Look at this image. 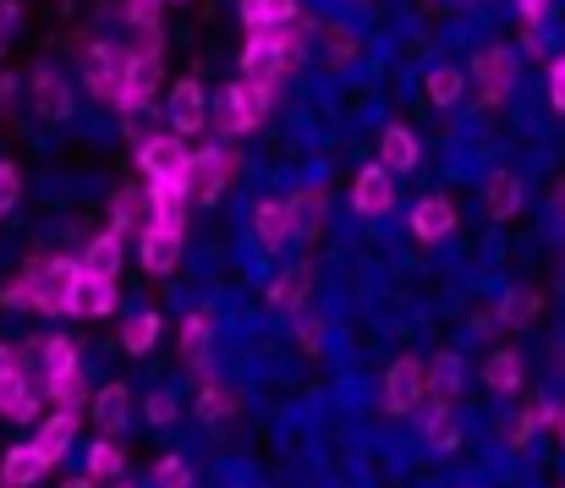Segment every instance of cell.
Listing matches in <instances>:
<instances>
[{
	"mask_svg": "<svg viewBox=\"0 0 565 488\" xmlns=\"http://www.w3.org/2000/svg\"><path fill=\"white\" fill-rule=\"evenodd\" d=\"M417 155H423V149H417V132H412V127H384V132H379V165H384L390 176H406V170L417 165Z\"/></svg>",
	"mask_w": 565,
	"mask_h": 488,
	"instance_id": "obj_22",
	"label": "cell"
},
{
	"mask_svg": "<svg viewBox=\"0 0 565 488\" xmlns=\"http://www.w3.org/2000/svg\"><path fill=\"white\" fill-rule=\"evenodd\" d=\"M182 242H188V231L149 225V231L138 236V258H143V269H149V275H171V269L182 264Z\"/></svg>",
	"mask_w": 565,
	"mask_h": 488,
	"instance_id": "obj_15",
	"label": "cell"
},
{
	"mask_svg": "<svg viewBox=\"0 0 565 488\" xmlns=\"http://www.w3.org/2000/svg\"><path fill=\"white\" fill-rule=\"evenodd\" d=\"M17 198H22V176H17V165L0 160V214H6Z\"/></svg>",
	"mask_w": 565,
	"mask_h": 488,
	"instance_id": "obj_45",
	"label": "cell"
},
{
	"mask_svg": "<svg viewBox=\"0 0 565 488\" xmlns=\"http://www.w3.org/2000/svg\"><path fill=\"white\" fill-rule=\"evenodd\" d=\"M149 209H154V225L188 231V209H192L188 176H154V181H149Z\"/></svg>",
	"mask_w": 565,
	"mask_h": 488,
	"instance_id": "obj_9",
	"label": "cell"
},
{
	"mask_svg": "<svg viewBox=\"0 0 565 488\" xmlns=\"http://www.w3.org/2000/svg\"><path fill=\"white\" fill-rule=\"evenodd\" d=\"M313 33H319V22H302V28L286 22V28H258V33H247V44H242V77L275 88V83L302 61V50H308Z\"/></svg>",
	"mask_w": 565,
	"mask_h": 488,
	"instance_id": "obj_1",
	"label": "cell"
},
{
	"mask_svg": "<svg viewBox=\"0 0 565 488\" xmlns=\"http://www.w3.org/2000/svg\"><path fill=\"white\" fill-rule=\"evenodd\" d=\"M450 231H456V203L450 198H423L412 209V236L417 242H445Z\"/></svg>",
	"mask_w": 565,
	"mask_h": 488,
	"instance_id": "obj_20",
	"label": "cell"
},
{
	"mask_svg": "<svg viewBox=\"0 0 565 488\" xmlns=\"http://www.w3.org/2000/svg\"><path fill=\"white\" fill-rule=\"evenodd\" d=\"M308 291H313V264H291V269L269 286V308L286 314V319H297V314L308 308Z\"/></svg>",
	"mask_w": 565,
	"mask_h": 488,
	"instance_id": "obj_16",
	"label": "cell"
},
{
	"mask_svg": "<svg viewBox=\"0 0 565 488\" xmlns=\"http://www.w3.org/2000/svg\"><path fill=\"white\" fill-rule=\"evenodd\" d=\"M550 428H555V434L565 439V412H555V417H550Z\"/></svg>",
	"mask_w": 565,
	"mask_h": 488,
	"instance_id": "obj_51",
	"label": "cell"
},
{
	"mask_svg": "<svg viewBox=\"0 0 565 488\" xmlns=\"http://www.w3.org/2000/svg\"><path fill=\"white\" fill-rule=\"evenodd\" d=\"M121 77H127V55L110 44H88L83 55V88L105 105H121Z\"/></svg>",
	"mask_w": 565,
	"mask_h": 488,
	"instance_id": "obj_6",
	"label": "cell"
},
{
	"mask_svg": "<svg viewBox=\"0 0 565 488\" xmlns=\"http://www.w3.org/2000/svg\"><path fill=\"white\" fill-rule=\"evenodd\" d=\"M154 488H192V467L182 456H166V462L154 467Z\"/></svg>",
	"mask_w": 565,
	"mask_h": 488,
	"instance_id": "obj_41",
	"label": "cell"
},
{
	"mask_svg": "<svg viewBox=\"0 0 565 488\" xmlns=\"http://www.w3.org/2000/svg\"><path fill=\"white\" fill-rule=\"evenodd\" d=\"M88 406H94V423L116 439V434L127 428V417H132V390H127V384H105Z\"/></svg>",
	"mask_w": 565,
	"mask_h": 488,
	"instance_id": "obj_24",
	"label": "cell"
},
{
	"mask_svg": "<svg viewBox=\"0 0 565 488\" xmlns=\"http://www.w3.org/2000/svg\"><path fill=\"white\" fill-rule=\"evenodd\" d=\"M83 275H105V280H116V269H121V231H105V236H94L88 247H83Z\"/></svg>",
	"mask_w": 565,
	"mask_h": 488,
	"instance_id": "obj_27",
	"label": "cell"
},
{
	"mask_svg": "<svg viewBox=\"0 0 565 488\" xmlns=\"http://www.w3.org/2000/svg\"><path fill=\"white\" fill-rule=\"evenodd\" d=\"M188 138L182 132H160V138H149L143 149H138V165H143V176L154 181V176H188Z\"/></svg>",
	"mask_w": 565,
	"mask_h": 488,
	"instance_id": "obj_13",
	"label": "cell"
},
{
	"mask_svg": "<svg viewBox=\"0 0 565 488\" xmlns=\"http://www.w3.org/2000/svg\"><path fill=\"white\" fill-rule=\"evenodd\" d=\"M154 340H160V314H132V319L121 325V346H127L132 357L154 351Z\"/></svg>",
	"mask_w": 565,
	"mask_h": 488,
	"instance_id": "obj_35",
	"label": "cell"
},
{
	"mask_svg": "<svg viewBox=\"0 0 565 488\" xmlns=\"http://www.w3.org/2000/svg\"><path fill=\"white\" fill-rule=\"evenodd\" d=\"M461 88H467V83H461L456 66H434V72H428V99H434V105H456Z\"/></svg>",
	"mask_w": 565,
	"mask_h": 488,
	"instance_id": "obj_39",
	"label": "cell"
},
{
	"mask_svg": "<svg viewBox=\"0 0 565 488\" xmlns=\"http://www.w3.org/2000/svg\"><path fill=\"white\" fill-rule=\"evenodd\" d=\"M44 401L61 406V412H83V406L94 401V390H88L83 368H72V373H61V379H44Z\"/></svg>",
	"mask_w": 565,
	"mask_h": 488,
	"instance_id": "obj_28",
	"label": "cell"
},
{
	"mask_svg": "<svg viewBox=\"0 0 565 488\" xmlns=\"http://www.w3.org/2000/svg\"><path fill=\"white\" fill-rule=\"evenodd\" d=\"M17 280L28 286V308H33V314H72L83 264H77V258H39V264H28Z\"/></svg>",
	"mask_w": 565,
	"mask_h": 488,
	"instance_id": "obj_2",
	"label": "cell"
},
{
	"mask_svg": "<svg viewBox=\"0 0 565 488\" xmlns=\"http://www.w3.org/2000/svg\"><path fill=\"white\" fill-rule=\"evenodd\" d=\"M423 395H428V368H423V357L401 351L390 362V373H384V412H395V417L401 412H417Z\"/></svg>",
	"mask_w": 565,
	"mask_h": 488,
	"instance_id": "obj_5",
	"label": "cell"
},
{
	"mask_svg": "<svg viewBox=\"0 0 565 488\" xmlns=\"http://www.w3.org/2000/svg\"><path fill=\"white\" fill-rule=\"evenodd\" d=\"M160 6H166V0H127L121 11H127V22L143 33V28H160Z\"/></svg>",
	"mask_w": 565,
	"mask_h": 488,
	"instance_id": "obj_43",
	"label": "cell"
},
{
	"mask_svg": "<svg viewBox=\"0 0 565 488\" xmlns=\"http://www.w3.org/2000/svg\"><path fill=\"white\" fill-rule=\"evenodd\" d=\"M11 362H17V351H11V346H0V368H11Z\"/></svg>",
	"mask_w": 565,
	"mask_h": 488,
	"instance_id": "obj_50",
	"label": "cell"
},
{
	"mask_svg": "<svg viewBox=\"0 0 565 488\" xmlns=\"http://www.w3.org/2000/svg\"><path fill=\"white\" fill-rule=\"evenodd\" d=\"M319 33L330 39V50H324V55H330L335 66H347V61L358 55V39H352V28H335V22H330V28H319Z\"/></svg>",
	"mask_w": 565,
	"mask_h": 488,
	"instance_id": "obj_40",
	"label": "cell"
},
{
	"mask_svg": "<svg viewBox=\"0 0 565 488\" xmlns=\"http://www.w3.org/2000/svg\"><path fill=\"white\" fill-rule=\"evenodd\" d=\"M28 94H33V110H39L44 121H66V116H72V83H66L55 66H33Z\"/></svg>",
	"mask_w": 565,
	"mask_h": 488,
	"instance_id": "obj_10",
	"label": "cell"
},
{
	"mask_svg": "<svg viewBox=\"0 0 565 488\" xmlns=\"http://www.w3.org/2000/svg\"><path fill=\"white\" fill-rule=\"evenodd\" d=\"M44 473H50V462L39 456L33 439H28V445H11L6 462H0V488H33Z\"/></svg>",
	"mask_w": 565,
	"mask_h": 488,
	"instance_id": "obj_19",
	"label": "cell"
},
{
	"mask_svg": "<svg viewBox=\"0 0 565 488\" xmlns=\"http://www.w3.org/2000/svg\"><path fill=\"white\" fill-rule=\"evenodd\" d=\"M242 22H247V33L286 28V22H297V0H242Z\"/></svg>",
	"mask_w": 565,
	"mask_h": 488,
	"instance_id": "obj_31",
	"label": "cell"
},
{
	"mask_svg": "<svg viewBox=\"0 0 565 488\" xmlns=\"http://www.w3.org/2000/svg\"><path fill=\"white\" fill-rule=\"evenodd\" d=\"M77 423H83V417H77V412H61V406H55V412H50V417L39 423L33 445H39V456H44L50 467H55V462H61V456L72 450V439H77Z\"/></svg>",
	"mask_w": 565,
	"mask_h": 488,
	"instance_id": "obj_18",
	"label": "cell"
},
{
	"mask_svg": "<svg viewBox=\"0 0 565 488\" xmlns=\"http://www.w3.org/2000/svg\"><path fill=\"white\" fill-rule=\"evenodd\" d=\"M61 488H94V478H88V473H83V478H77V484H61Z\"/></svg>",
	"mask_w": 565,
	"mask_h": 488,
	"instance_id": "obj_52",
	"label": "cell"
},
{
	"mask_svg": "<svg viewBox=\"0 0 565 488\" xmlns=\"http://www.w3.org/2000/svg\"><path fill=\"white\" fill-rule=\"evenodd\" d=\"M83 473H88L94 484H110V478H121V473H127V450H121L116 439H94V445H88Z\"/></svg>",
	"mask_w": 565,
	"mask_h": 488,
	"instance_id": "obj_30",
	"label": "cell"
},
{
	"mask_svg": "<svg viewBox=\"0 0 565 488\" xmlns=\"http://www.w3.org/2000/svg\"><path fill=\"white\" fill-rule=\"evenodd\" d=\"M550 99H555V110H565V55L550 66Z\"/></svg>",
	"mask_w": 565,
	"mask_h": 488,
	"instance_id": "obj_48",
	"label": "cell"
},
{
	"mask_svg": "<svg viewBox=\"0 0 565 488\" xmlns=\"http://www.w3.org/2000/svg\"><path fill=\"white\" fill-rule=\"evenodd\" d=\"M423 439H428L434 450H456V445H461V423L450 417V406H434V412L423 417Z\"/></svg>",
	"mask_w": 565,
	"mask_h": 488,
	"instance_id": "obj_34",
	"label": "cell"
},
{
	"mask_svg": "<svg viewBox=\"0 0 565 488\" xmlns=\"http://www.w3.org/2000/svg\"><path fill=\"white\" fill-rule=\"evenodd\" d=\"M456 390H461V357L456 351H439L428 362V395H434V406H450Z\"/></svg>",
	"mask_w": 565,
	"mask_h": 488,
	"instance_id": "obj_29",
	"label": "cell"
},
{
	"mask_svg": "<svg viewBox=\"0 0 565 488\" xmlns=\"http://www.w3.org/2000/svg\"><path fill=\"white\" fill-rule=\"evenodd\" d=\"M297 340H302V351H324V325L302 314V319H297Z\"/></svg>",
	"mask_w": 565,
	"mask_h": 488,
	"instance_id": "obj_46",
	"label": "cell"
},
{
	"mask_svg": "<svg viewBox=\"0 0 565 488\" xmlns=\"http://www.w3.org/2000/svg\"><path fill=\"white\" fill-rule=\"evenodd\" d=\"M17 17H22V6H17V0H0V44L11 39V28H17Z\"/></svg>",
	"mask_w": 565,
	"mask_h": 488,
	"instance_id": "obj_49",
	"label": "cell"
},
{
	"mask_svg": "<svg viewBox=\"0 0 565 488\" xmlns=\"http://www.w3.org/2000/svg\"><path fill=\"white\" fill-rule=\"evenodd\" d=\"M533 319H539V291H505V303H500V325L527 329Z\"/></svg>",
	"mask_w": 565,
	"mask_h": 488,
	"instance_id": "obj_38",
	"label": "cell"
},
{
	"mask_svg": "<svg viewBox=\"0 0 565 488\" xmlns=\"http://www.w3.org/2000/svg\"><path fill=\"white\" fill-rule=\"evenodd\" d=\"M550 417H555V406H544V401H533V406L522 412V423L511 428V439H516V445H527V439H533V428H544Z\"/></svg>",
	"mask_w": 565,
	"mask_h": 488,
	"instance_id": "obj_42",
	"label": "cell"
},
{
	"mask_svg": "<svg viewBox=\"0 0 565 488\" xmlns=\"http://www.w3.org/2000/svg\"><path fill=\"white\" fill-rule=\"evenodd\" d=\"M160 72H166V55H160V28H143L138 50H127L121 110H143V105H154V94H160Z\"/></svg>",
	"mask_w": 565,
	"mask_h": 488,
	"instance_id": "obj_4",
	"label": "cell"
},
{
	"mask_svg": "<svg viewBox=\"0 0 565 488\" xmlns=\"http://www.w3.org/2000/svg\"><path fill=\"white\" fill-rule=\"evenodd\" d=\"M39 362H44V379H61V373H72V368H77V340H66V335L44 340V346H39Z\"/></svg>",
	"mask_w": 565,
	"mask_h": 488,
	"instance_id": "obj_37",
	"label": "cell"
},
{
	"mask_svg": "<svg viewBox=\"0 0 565 488\" xmlns=\"http://www.w3.org/2000/svg\"><path fill=\"white\" fill-rule=\"evenodd\" d=\"M352 209H358L363 220H379V214L395 209V176H390L384 165L358 170V181H352Z\"/></svg>",
	"mask_w": 565,
	"mask_h": 488,
	"instance_id": "obj_11",
	"label": "cell"
},
{
	"mask_svg": "<svg viewBox=\"0 0 565 488\" xmlns=\"http://www.w3.org/2000/svg\"><path fill=\"white\" fill-rule=\"evenodd\" d=\"M231 170H236V160H231L225 149H192V160H188L192 203H214V198L231 187Z\"/></svg>",
	"mask_w": 565,
	"mask_h": 488,
	"instance_id": "obj_7",
	"label": "cell"
},
{
	"mask_svg": "<svg viewBox=\"0 0 565 488\" xmlns=\"http://www.w3.org/2000/svg\"><path fill=\"white\" fill-rule=\"evenodd\" d=\"M236 406H242V401H236V395H231L225 384H214V379H209V384L198 390V417H203L209 428H220L225 417H236Z\"/></svg>",
	"mask_w": 565,
	"mask_h": 488,
	"instance_id": "obj_33",
	"label": "cell"
},
{
	"mask_svg": "<svg viewBox=\"0 0 565 488\" xmlns=\"http://www.w3.org/2000/svg\"><path fill=\"white\" fill-rule=\"evenodd\" d=\"M483 384H489L494 395H516V390H522V357H516V351H494V357L483 362Z\"/></svg>",
	"mask_w": 565,
	"mask_h": 488,
	"instance_id": "obj_32",
	"label": "cell"
},
{
	"mask_svg": "<svg viewBox=\"0 0 565 488\" xmlns=\"http://www.w3.org/2000/svg\"><path fill=\"white\" fill-rule=\"evenodd\" d=\"M143 412H149V423H154V428H166V423H177L182 401H177V395H149V406H143Z\"/></svg>",
	"mask_w": 565,
	"mask_h": 488,
	"instance_id": "obj_44",
	"label": "cell"
},
{
	"mask_svg": "<svg viewBox=\"0 0 565 488\" xmlns=\"http://www.w3.org/2000/svg\"><path fill=\"white\" fill-rule=\"evenodd\" d=\"M72 314H83V319H110V314H116V280L83 275V280H77V297H72Z\"/></svg>",
	"mask_w": 565,
	"mask_h": 488,
	"instance_id": "obj_23",
	"label": "cell"
},
{
	"mask_svg": "<svg viewBox=\"0 0 565 488\" xmlns=\"http://www.w3.org/2000/svg\"><path fill=\"white\" fill-rule=\"evenodd\" d=\"M166 6H171V0H166Z\"/></svg>",
	"mask_w": 565,
	"mask_h": 488,
	"instance_id": "obj_53",
	"label": "cell"
},
{
	"mask_svg": "<svg viewBox=\"0 0 565 488\" xmlns=\"http://www.w3.org/2000/svg\"><path fill=\"white\" fill-rule=\"evenodd\" d=\"M253 236H258V247H264V253H280V247L297 236L291 203H280V198H264V203L253 209Z\"/></svg>",
	"mask_w": 565,
	"mask_h": 488,
	"instance_id": "obj_14",
	"label": "cell"
},
{
	"mask_svg": "<svg viewBox=\"0 0 565 488\" xmlns=\"http://www.w3.org/2000/svg\"><path fill=\"white\" fill-rule=\"evenodd\" d=\"M291 203V220H297V236L302 231H319V220H324V187H302L297 198H286Z\"/></svg>",
	"mask_w": 565,
	"mask_h": 488,
	"instance_id": "obj_36",
	"label": "cell"
},
{
	"mask_svg": "<svg viewBox=\"0 0 565 488\" xmlns=\"http://www.w3.org/2000/svg\"><path fill=\"white\" fill-rule=\"evenodd\" d=\"M171 127L192 138V132H203L209 127V99H203V83H182V88H171Z\"/></svg>",
	"mask_w": 565,
	"mask_h": 488,
	"instance_id": "obj_21",
	"label": "cell"
},
{
	"mask_svg": "<svg viewBox=\"0 0 565 488\" xmlns=\"http://www.w3.org/2000/svg\"><path fill=\"white\" fill-rule=\"evenodd\" d=\"M269 99H275V88H264V83H253V77H236V83L220 88V99L209 105V116H214V127H220L225 138H242V132H253V127L264 121Z\"/></svg>",
	"mask_w": 565,
	"mask_h": 488,
	"instance_id": "obj_3",
	"label": "cell"
},
{
	"mask_svg": "<svg viewBox=\"0 0 565 488\" xmlns=\"http://www.w3.org/2000/svg\"><path fill=\"white\" fill-rule=\"evenodd\" d=\"M149 225H154L149 187H143V192H138V187H121V192L110 198V231H121V236H127V231H138V236H143Z\"/></svg>",
	"mask_w": 565,
	"mask_h": 488,
	"instance_id": "obj_17",
	"label": "cell"
},
{
	"mask_svg": "<svg viewBox=\"0 0 565 488\" xmlns=\"http://www.w3.org/2000/svg\"><path fill=\"white\" fill-rule=\"evenodd\" d=\"M516 11H522V22H527V33L550 17V0H516Z\"/></svg>",
	"mask_w": 565,
	"mask_h": 488,
	"instance_id": "obj_47",
	"label": "cell"
},
{
	"mask_svg": "<svg viewBox=\"0 0 565 488\" xmlns=\"http://www.w3.org/2000/svg\"><path fill=\"white\" fill-rule=\"evenodd\" d=\"M472 83H478V94H483L489 105H500V99L511 94V83H516V55H511L505 44L478 50V61H472Z\"/></svg>",
	"mask_w": 565,
	"mask_h": 488,
	"instance_id": "obj_8",
	"label": "cell"
},
{
	"mask_svg": "<svg viewBox=\"0 0 565 488\" xmlns=\"http://www.w3.org/2000/svg\"><path fill=\"white\" fill-rule=\"evenodd\" d=\"M483 209H489V220H516V209H522V181H516L511 170H494L489 187H483Z\"/></svg>",
	"mask_w": 565,
	"mask_h": 488,
	"instance_id": "obj_26",
	"label": "cell"
},
{
	"mask_svg": "<svg viewBox=\"0 0 565 488\" xmlns=\"http://www.w3.org/2000/svg\"><path fill=\"white\" fill-rule=\"evenodd\" d=\"M209 340H214V314L209 308H192L182 319V362L188 368H209Z\"/></svg>",
	"mask_w": 565,
	"mask_h": 488,
	"instance_id": "obj_25",
	"label": "cell"
},
{
	"mask_svg": "<svg viewBox=\"0 0 565 488\" xmlns=\"http://www.w3.org/2000/svg\"><path fill=\"white\" fill-rule=\"evenodd\" d=\"M39 406H44V395L28 384L22 362L0 368V417H11V423H33V417H39Z\"/></svg>",
	"mask_w": 565,
	"mask_h": 488,
	"instance_id": "obj_12",
	"label": "cell"
}]
</instances>
